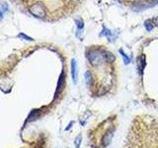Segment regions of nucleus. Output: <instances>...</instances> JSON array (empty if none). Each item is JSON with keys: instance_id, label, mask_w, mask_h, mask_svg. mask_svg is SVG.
<instances>
[{"instance_id": "nucleus-16", "label": "nucleus", "mask_w": 158, "mask_h": 148, "mask_svg": "<svg viewBox=\"0 0 158 148\" xmlns=\"http://www.w3.org/2000/svg\"><path fill=\"white\" fill-rule=\"evenodd\" d=\"M72 124H73V122H70V124H69V125H68V127H66V129H65V130H68V129H70V127H71V125H72Z\"/></svg>"}, {"instance_id": "nucleus-8", "label": "nucleus", "mask_w": 158, "mask_h": 148, "mask_svg": "<svg viewBox=\"0 0 158 148\" xmlns=\"http://www.w3.org/2000/svg\"><path fill=\"white\" fill-rule=\"evenodd\" d=\"M119 52H120V54L122 56V57H123V60H124V63H125V65H127V64H129L130 63V61H132V58L127 56V54L125 52V51L123 49H119Z\"/></svg>"}, {"instance_id": "nucleus-5", "label": "nucleus", "mask_w": 158, "mask_h": 148, "mask_svg": "<svg viewBox=\"0 0 158 148\" xmlns=\"http://www.w3.org/2000/svg\"><path fill=\"white\" fill-rule=\"evenodd\" d=\"M71 77L74 84L78 81V71H77V62L74 58L71 59Z\"/></svg>"}, {"instance_id": "nucleus-9", "label": "nucleus", "mask_w": 158, "mask_h": 148, "mask_svg": "<svg viewBox=\"0 0 158 148\" xmlns=\"http://www.w3.org/2000/svg\"><path fill=\"white\" fill-rule=\"evenodd\" d=\"M143 25H144V28H145V30H146L147 32H151L152 30L154 29V24L152 23V20L151 19H147V20H145L144 21V23H143Z\"/></svg>"}, {"instance_id": "nucleus-14", "label": "nucleus", "mask_w": 158, "mask_h": 148, "mask_svg": "<svg viewBox=\"0 0 158 148\" xmlns=\"http://www.w3.org/2000/svg\"><path fill=\"white\" fill-rule=\"evenodd\" d=\"M81 140H82V136L81 135H78L75 139V147L76 148H79L80 144H81Z\"/></svg>"}, {"instance_id": "nucleus-12", "label": "nucleus", "mask_w": 158, "mask_h": 148, "mask_svg": "<svg viewBox=\"0 0 158 148\" xmlns=\"http://www.w3.org/2000/svg\"><path fill=\"white\" fill-rule=\"evenodd\" d=\"M105 59H106V62H113L115 60V56L110 51H106L105 54Z\"/></svg>"}, {"instance_id": "nucleus-2", "label": "nucleus", "mask_w": 158, "mask_h": 148, "mask_svg": "<svg viewBox=\"0 0 158 148\" xmlns=\"http://www.w3.org/2000/svg\"><path fill=\"white\" fill-rule=\"evenodd\" d=\"M30 13L32 15H34L37 18H44L46 16V8L42 5L41 2H37L34 5H32L31 8H30Z\"/></svg>"}, {"instance_id": "nucleus-7", "label": "nucleus", "mask_w": 158, "mask_h": 148, "mask_svg": "<svg viewBox=\"0 0 158 148\" xmlns=\"http://www.w3.org/2000/svg\"><path fill=\"white\" fill-rule=\"evenodd\" d=\"M84 78H85V83H86L87 87H92L93 86V83H94V79H93V76H92V73L89 71H86L84 74Z\"/></svg>"}, {"instance_id": "nucleus-13", "label": "nucleus", "mask_w": 158, "mask_h": 148, "mask_svg": "<svg viewBox=\"0 0 158 148\" xmlns=\"http://www.w3.org/2000/svg\"><path fill=\"white\" fill-rule=\"evenodd\" d=\"M18 38L20 40H23V41H27V42H33L34 41V39L29 36H27L26 34H24V33H20L18 35Z\"/></svg>"}, {"instance_id": "nucleus-15", "label": "nucleus", "mask_w": 158, "mask_h": 148, "mask_svg": "<svg viewBox=\"0 0 158 148\" xmlns=\"http://www.w3.org/2000/svg\"><path fill=\"white\" fill-rule=\"evenodd\" d=\"M151 20H152V23L154 24V26H158V17H155V18Z\"/></svg>"}, {"instance_id": "nucleus-6", "label": "nucleus", "mask_w": 158, "mask_h": 148, "mask_svg": "<svg viewBox=\"0 0 158 148\" xmlns=\"http://www.w3.org/2000/svg\"><path fill=\"white\" fill-rule=\"evenodd\" d=\"M145 56L142 54L141 56L139 57V59H137V69H139V73L142 75V71L144 70L145 68Z\"/></svg>"}, {"instance_id": "nucleus-1", "label": "nucleus", "mask_w": 158, "mask_h": 148, "mask_svg": "<svg viewBox=\"0 0 158 148\" xmlns=\"http://www.w3.org/2000/svg\"><path fill=\"white\" fill-rule=\"evenodd\" d=\"M105 54L106 51H102V49H90L87 52V59L92 65H100L103 62H106L105 59Z\"/></svg>"}, {"instance_id": "nucleus-10", "label": "nucleus", "mask_w": 158, "mask_h": 148, "mask_svg": "<svg viewBox=\"0 0 158 148\" xmlns=\"http://www.w3.org/2000/svg\"><path fill=\"white\" fill-rule=\"evenodd\" d=\"M75 23H76L77 31L80 32V31H82V30H83V28H84V20L82 19L81 17L75 19Z\"/></svg>"}, {"instance_id": "nucleus-11", "label": "nucleus", "mask_w": 158, "mask_h": 148, "mask_svg": "<svg viewBox=\"0 0 158 148\" xmlns=\"http://www.w3.org/2000/svg\"><path fill=\"white\" fill-rule=\"evenodd\" d=\"M7 11H8V4L3 3L1 6H0V20L3 19L4 14L6 13Z\"/></svg>"}, {"instance_id": "nucleus-4", "label": "nucleus", "mask_w": 158, "mask_h": 148, "mask_svg": "<svg viewBox=\"0 0 158 148\" xmlns=\"http://www.w3.org/2000/svg\"><path fill=\"white\" fill-rule=\"evenodd\" d=\"M114 131L115 129H109L106 130V132L104 133L102 137V144L103 146H107V145H109L111 143L112 141V138L113 136H114Z\"/></svg>"}, {"instance_id": "nucleus-3", "label": "nucleus", "mask_w": 158, "mask_h": 148, "mask_svg": "<svg viewBox=\"0 0 158 148\" xmlns=\"http://www.w3.org/2000/svg\"><path fill=\"white\" fill-rule=\"evenodd\" d=\"M65 78H66V75H65L64 71H62V72H61V74L59 75L58 81H57L56 91V97H57L62 91H63L64 86H65Z\"/></svg>"}, {"instance_id": "nucleus-17", "label": "nucleus", "mask_w": 158, "mask_h": 148, "mask_svg": "<svg viewBox=\"0 0 158 148\" xmlns=\"http://www.w3.org/2000/svg\"><path fill=\"white\" fill-rule=\"evenodd\" d=\"M72 1H77V0H72Z\"/></svg>"}]
</instances>
